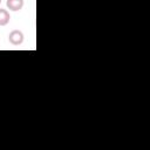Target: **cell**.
I'll return each mask as SVG.
<instances>
[{
	"instance_id": "obj_1",
	"label": "cell",
	"mask_w": 150,
	"mask_h": 150,
	"mask_svg": "<svg viewBox=\"0 0 150 150\" xmlns=\"http://www.w3.org/2000/svg\"><path fill=\"white\" fill-rule=\"evenodd\" d=\"M23 39H25L23 33H22L21 30H19V29L12 30V32L9 33V35H8V41H9L13 46H19V45H21V43L23 42Z\"/></svg>"
},
{
	"instance_id": "obj_2",
	"label": "cell",
	"mask_w": 150,
	"mask_h": 150,
	"mask_svg": "<svg viewBox=\"0 0 150 150\" xmlns=\"http://www.w3.org/2000/svg\"><path fill=\"white\" fill-rule=\"evenodd\" d=\"M6 6L9 11L13 12H18L20 9H22L23 7V0H7L6 1Z\"/></svg>"
},
{
	"instance_id": "obj_3",
	"label": "cell",
	"mask_w": 150,
	"mask_h": 150,
	"mask_svg": "<svg viewBox=\"0 0 150 150\" xmlns=\"http://www.w3.org/2000/svg\"><path fill=\"white\" fill-rule=\"evenodd\" d=\"M11 20L9 12L7 9L0 8V26H6Z\"/></svg>"
},
{
	"instance_id": "obj_4",
	"label": "cell",
	"mask_w": 150,
	"mask_h": 150,
	"mask_svg": "<svg viewBox=\"0 0 150 150\" xmlns=\"http://www.w3.org/2000/svg\"><path fill=\"white\" fill-rule=\"evenodd\" d=\"M0 4H1V0H0Z\"/></svg>"
}]
</instances>
